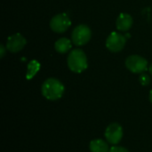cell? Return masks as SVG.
Returning <instances> with one entry per match:
<instances>
[{
    "instance_id": "6da1fadb",
    "label": "cell",
    "mask_w": 152,
    "mask_h": 152,
    "mask_svg": "<svg viewBox=\"0 0 152 152\" xmlns=\"http://www.w3.org/2000/svg\"><path fill=\"white\" fill-rule=\"evenodd\" d=\"M65 87L63 84L54 77L47 78L42 85L41 92L43 96L49 101H57L64 94Z\"/></svg>"
},
{
    "instance_id": "7a4b0ae2",
    "label": "cell",
    "mask_w": 152,
    "mask_h": 152,
    "mask_svg": "<svg viewBox=\"0 0 152 152\" xmlns=\"http://www.w3.org/2000/svg\"><path fill=\"white\" fill-rule=\"evenodd\" d=\"M67 63L69 69L74 73H82L88 66L86 54L81 49L72 50L68 56Z\"/></svg>"
},
{
    "instance_id": "3957f363",
    "label": "cell",
    "mask_w": 152,
    "mask_h": 152,
    "mask_svg": "<svg viewBox=\"0 0 152 152\" xmlns=\"http://www.w3.org/2000/svg\"><path fill=\"white\" fill-rule=\"evenodd\" d=\"M91 37H92L91 28L86 24H80L77 26L73 29L71 35L72 42L74 43V45L77 46L85 45L90 41Z\"/></svg>"
},
{
    "instance_id": "277c9868",
    "label": "cell",
    "mask_w": 152,
    "mask_h": 152,
    "mask_svg": "<svg viewBox=\"0 0 152 152\" xmlns=\"http://www.w3.org/2000/svg\"><path fill=\"white\" fill-rule=\"evenodd\" d=\"M126 67L132 73L142 74L148 69V61L142 56L134 54L126 58Z\"/></svg>"
},
{
    "instance_id": "5b68a950",
    "label": "cell",
    "mask_w": 152,
    "mask_h": 152,
    "mask_svg": "<svg viewBox=\"0 0 152 152\" xmlns=\"http://www.w3.org/2000/svg\"><path fill=\"white\" fill-rule=\"evenodd\" d=\"M123 134H124L123 127L121 126L120 124L116 123V122L110 124L107 126L105 133H104L106 141L113 146L118 145L121 142L123 138Z\"/></svg>"
},
{
    "instance_id": "8992f818",
    "label": "cell",
    "mask_w": 152,
    "mask_h": 152,
    "mask_svg": "<svg viewBox=\"0 0 152 152\" xmlns=\"http://www.w3.org/2000/svg\"><path fill=\"white\" fill-rule=\"evenodd\" d=\"M71 25L69 17L65 13H58L54 15L50 21V28L53 32L63 33Z\"/></svg>"
},
{
    "instance_id": "52a82bcc",
    "label": "cell",
    "mask_w": 152,
    "mask_h": 152,
    "mask_svg": "<svg viewBox=\"0 0 152 152\" xmlns=\"http://www.w3.org/2000/svg\"><path fill=\"white\" fill-rule=\"evenodd\" d=\"M126 38L118 32H112L106 40V47L112 53L122 51L126 45Z\"/></svg>"
},
{
    "instance_id": "ba28073f",
    "label": "cell",
    "mask_w": 152,
    "mask_h": 152,
    "mask_svg": "<svg viewBox=\"0 0 152 152\" xmlns=\"http://www.w3.org/2000/svg\"><path fill=\"white\" fill-rule=\"evenodd\" d=\"M26 38L20 33L13 34L7 38L6 48L11 53H18L26 45Z\"/></svg>"
},
{
    "instance_id": "9c48e42d",
    "label": "cell",
    "mask_w": 152,
    "mask_h": 152,
    "mask_svg": "<svg viewBox=\"0 0 152 152\" xmlns=\"http://www.w3.org/2000/svg\"><path fill=\"white\" fill-rule=\"evenodd\" d=\"M133 17L128 13H120L116 20V27L120 31H127L133 26Z\"/></svg>"
},
{
    "instance_id": "30bf717a",
    "label": "cell",
    "mask_w": 152,
    "mask_h": 152,
    "mask_svg": "<svg viewBox=\"0 0 152 152\" xmlns=\"http://www.w3.org/2000/svg\"><path fill=\"white\" fill-rule=\"evenodd\" d=\"M89 150L91 152H109L110 148L109 142L102 139H94L90 142Z\"/></svg>"
},
{
    "instance_id": "8fae6325",
    "label": "cell",
    "mask_w": 152,
    "mask_h": 152,
    "mask_svg": "<svg viewBox=\"0 0 152 152\" xmlns=\"http://www.w3.org/2000/svg\"><path fill=\"white\" fill-rule=\"evenodd\" d=\"M54 49L59 53H66L71 49V41L67 37H61L55 42Z\"/></svg>"
},
{
    "instance_id": "7c38bea8",
    "label": "cell",
    "mask_w": 152,
    "mask_h": 152,
    "mask_svg": "<svg viewBox=\"0 0 152 152\" xmlns=\"http://www.w3.org/2000/svg\"><path fill=\"white\" fill-rule=\"evenodd\" d=\"M39 63L36 61H32L31 62H29V64L28 65V73H27V78L30 79L32 77L35 76V74L37 72V70L39 69Z\"/></svg>"
},
{
    "instance_id": "4fadbf2b",
    "label": "cell",
    "mask_w": 152,
    "mask_h": 152,
    "mask_svg": "<svg viewBox=\"0 0 152 152\" xmlns=\"http://www.w3.org/2000/svg\"><path fill=\"white\" fill-rule=\"evenodd\" d=\"M139 81H140V84L143 86H147L148 85H150L151 83V77L148 74L146 73H142L140 77H139Z\"/></svg>"
},
{
    "instance_id": "5bb4252c",
    "label": "cell",
    "mask_w": 152,
    "mask_h": 152,
    "mask_svg": "<svg viewBox=\"0 0 152 152\" xmlns=\"http://www.w3.org/2000/svg\"><path fill=\"white\" fill-rule=\"evenodd\" d=\"M109 152H129V151L124 147L121 146H118V145H114L110 148Z\"/></svg>"
},
{
    "instance_id": "9a60e30c",
    "label": "cell",
    "mask_w": 152,
    "mask_h": 152,
    "mask_svg": "<svg viewBox=\"0 0 152 152\" xmlns=\"http://www.w3.org/2000/svg\"><path fill=\"white\" fill-rule=\"evenodd\" d=\"M7 48H5L4 46V45H0V53H1V58H4V54H5V50H6Z\"/></svg>"
},
{
    "instance_id": "2e32d148",
    "label": "cell",
    "mask_w": 152,
    "mask_h": 152,
    "mask_svg": "<svg viewBox=\"0 0 152 152\" xmlns=\"http://www.w3.org/2000/svg\"><path fill=\"white\" fill-rule=\"evenodd\" d=\"M149 99H150V102L152 103V90L150 92V95H149Z\"/></svg>"
},
{
    "instance_id": "e0dca14e",
    "label": "cell",
    "mask_w": 152,
    "mask_h": 152,
    "mask_svg": "<svg viewBox=\"0 0 152 152\" xmlns=\"http://www.w3.org/2000/svg\"><path fill=\"white\" fill-rule=\"evenodd\" d=\"M149 71H150V73H151V75L152 76V63L150 65V67H149Z\"/></svg>"
}]
</instances>
